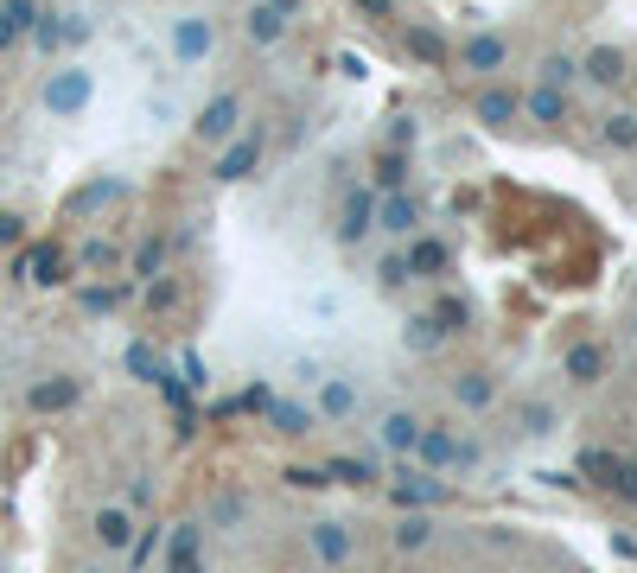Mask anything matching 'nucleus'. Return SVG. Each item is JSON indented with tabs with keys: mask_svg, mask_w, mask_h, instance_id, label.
I'll return each mask as SVG.
<instances>
[{
	"mask_svg": "<svg viewBox=\"0 0 637 573\" xmlns=\"http://www.w3.org/2000/svg\"><path fill=\"white\" fill-rule=\"evenodd\" d=\"M446 497H453V491H446V478H434L427 465L395 459V472H389V503H395V510H440Z\"/></svg>",
	"mask_w": 637,
	"mask_h": 573,
	"instance_id": "1",
	"label": "nucleus"
},
{
	"mask_svg": "<svg viewBox=\"0 0 637 573\" xmlns=\"http://www.w3.org/2000/svg\"><path fill=\"white\" fill-rule=\"evenodd\" d=\"M160 554H166V573H204V523H198V516L172 523Z\"/></svg>",
	"mask_w": 637,
	"mask_h": 573,
	"instance_id": "2",
	"label": "nucleus"
},
{
	"mask_svg": "<svg viewBox=\"0 0 637 573\" xmlns=\"http://www.w3.org/2000/svg\"><path fill=\"white\" fill-rule=\"evenodd\" d=\"M306 554H313L319 567H344V561H351V554H357V535L344 529L338 516H319V523L306 529Z\"/></svg>",
	"mask_w": 637,
	"mask_h": 573,
	"instance_id": "3",
	"label": "nucleus"
},
{
	"mask_svg": "<svg viewBox=\"0 0 637 573\" xmlns=\"http://www.w3.org/2000/svg\"><path fill=\"white\" fill-rule=\"evenodd\" d=\"M313 414L319 421H351L357 408H364V389H357V376H319L313 382Z\"/></svg>",
	"mask_w": 637,
	"mask_h": 573,
	"instance_id": "4",
	"label": "nucleus"
},
{
	"mask_svg": "<svg viewBox=\"0 0 637 573\" xmlns=\"http://www.w3.org/2000/svg\"><path fill=\"white\" fill-rule=\"evenodd\" d=\"M376 230L395 236V242H408L421 230V204L408 198V191H376Z\"/></svg>",
	"mask_w": 637,
	"mask_h": 573,
	"instance_id": "5",
	"label": "nucleus"
},
{
	"mask_svg": "<svg viewBox=\"0 0 637 573\" xmlns=\"http://www.w3.org/2000/svg\"><path fill=\"white\" fill-rule=\"evenodd\" d=\"M236 121H243V96H236V90H223V96H211V102H204V115L192 121V128H198V141L223 147V141L236 134Z\"/></svg>",
	"mask_w": 637,
	"mask_h": 573,
	"instance_id": "6",
	"label": "nucleus"
},
{
	"mask_svg": "<svg viewBox=\"0 0 637 573\" xmlns=\"http://www.w3.org/2000/svg\"><path fill=\"white\" fill-rule=\"evenodd\" d=\"M402 262H408V281H440L446 268H453V249H446L440 236H408V249H402Z\"/></svg>",
	"mask_w": 637,
	"mask_h": 573,
	"instance_id": "7",
	"label": "nucleus"
},
{
	"mask_svg": "<svg viewBox=\"0 0 637 573\" xmlns=\"http://www.w3.org/2000/svg\"><path fill=\"white\" fill-rule=\"evenodd\" d=\"M134 529H141V523H134V510H128V503H102V510H96V523H90V535H96V548H102V554H128Z\"/></svg>",
	"mask_w": 637,
	"mask_h": 573,
	"instance_id": "8",
	"label": "nucleus"
},
{
	"mask_svg": "<svg viewBox=\"0 0 637 573\" xmlns=\"http://www.w3.org/2000/svg\"><path fill=\"white\" fill-rule=\"evenodd\" d=\"M262 128H249V134H230V147H223V160H217V179L223 185H236V179H249L255 166H262Z\"/></svg>",
	"mask_w": 637,
	"mask_h": 573,
	"instance_id": "9",
	"label": "nucleus"
},
{
	"mask_svg": "<svg viewBox=\"0 0 637 573\" xmlns=\"http://www.w3.org/2000/svg\"><path fill=\"white\" fill-rule=\"evenodd\" d=\"M83 102H90V71H83V64H71V71H51V83H45V109H51V115H77Z\"/></svg>",
	"mask_w": 637,
	"mask_h": 573,
	"instance_id": "10",
	"label": "nucleus"
},
{
	"mask_svg": "<svg viewBox=\"0 0 637 573\" xmlns=\"http://www.w3.org/2000/svg\"><path fill=\"white\" fill-rule=\"evenodd\" d=\"M453 453H459V433L446 427V421H421L415 465H427V472H453Z\"/></svg>",
	"mask_w": 637,
	"mask_h": 573,
	"instance_id": "11",
	"label": "nucleus"
},
{
	"mask_svg": "<svg viewBox=\"0 0 637 573\" xmlns=\"http://www.w3.org/2000/svg\"><path fill=\"white\" fill-rule=\"evenodd\" d=\"M415 440H421V414H408V408H389L383 421H376V446L395 459H415Z\"/></svg>",
	"mask_w": 637,
	"mask_h": 573,
	"instance_id": "12",
	"label": "nucleus"
},
{
	"mask_svg": "<svg viewBox=\"0 0 637 573\" xmlns=\"http://www.w3.org/2000/svg\"><path fill=\"white\" fill-rule=\"evenodd\" d=\"M453 58H459V71H478V77H491V71H504V64H510V45L497 39V32H472V39L459 45Z\"/></svg>",
	"mask_w": 637,
	"mask_h": 573,
	"instance_id": "13",
	"label": "nucleus"
},
{
	"mask_svg": "<svg viewBox=\"0 0 637 573\" xmlns=\"http://www.w3.org/2000/svg\"><path fill=\"white\" fill-rule=\"evenodd\" d=\"M211 45H217V26H211V20H198V13L172 20V58H179V64H198V58H211Z\"/></svg>",
	"mask_w": 637,
	"mask_h": 573,
	"instance_id": "14",
	"label": "nucleus"
},
{
	"mask_svg": "<svg viewBox=\"0 0 637 573\" xmlns=\"http://www.w3.org/2000/svg\"><path fill=\"white\" fill-rule=\"evenodd\" d=\"M83 402V382L77 376H45V382H32L26 389V408L32 414H64V408H77Z\"/></svg>",
	"mask_w": 637,
	"mask_h": 573,
	"instance_id": "15",
	"label": "nucleus"
},
{
	"mask_svg": "<svg viewBox=\"0 0 637 573\" xmlns=\"http://www.w3.org/2000/svg\"><path fill=\"white\" fill-rule=\"evenodd\" d=\"M376 230V191H351L338 211V242H364Z\"/></svg>",
	"mask_w": 637,
	"mask_h": 573,
	"instance_id": "16",
	"label": "nucleus"
},
{
	"mask_svg": "<svg viewBox=\"0 0 637 573\" xmlns=\"http://www.w3.org/2000/svg\"><path fill=\"white\" fill-rule=\"evenodd\" d=\"M389 542H395V554H421L427 542H434V516H427V510H402V523L389 529Z\"/></svg>",
	"mask_w": 637,
	"mask_h": 573,
	"instance_id": "17",
	"label": "nucleus"
},
{
	"mask_svg": "<svg viewBox=\"0 0 637 573\" xmlns=\"http://www.w3.org/2000/svg\"><path fill=\"white\" fill-rule=\"evenodd\" d=\"M472 115L485 121V128H510V121L523 115V96H516V90H485L472 102Z\"/></svg>",
	"mask_w": 637,
	"mask_h": 573,
	"instance_id": "18",
	"label": "nucleus"
},
{
	"mask_svg": "<svg viewBox=\"0 0 637 573\" xmlns=\"http://www.w3.org/2000/svg\"><path fill=\"white\" fill-rule=\"evenodd\" d=\"M580 77H593L599 90L625 83V51H618V45H599V51H587V58H580Z\"/></svg>",
	"mask_w": 637,
	"mask_h": 573,
	"instance_id": "19",
	"label": "nucleus"
},
{
	"mask_svg": "<svg viewBox=\"0 0 637 573\" xmlns=\"http://www.w3.org/2000/svg\"><path fill=\"white\" fill-rule=\"evenodd\" d=\"M561 370H567V382H580V389H593V382L606 376V351H599V344H574V351L561 357Z\"/></svg>",
	"mask_w": 637,
	"mask_h": 573,
	"instance_id": "20",
	"label": "nucleus"
},
{
	"mask_svg": "<svg viewBox=\"0 0 637 573\" xmlns=\"http://www.w3.org/2000/svg\"><path fill=\"white\" fill-rule=\"evenodd\" d=\"M32 20H39V0H0V51L7 45H20Z\"/></svg>",
	"mask_w": 637,
	"mask_h": 573,
	"instance_id": "21",
	"label": "nucleus"
},
{
	"mask_svg": "<svg viewBox=\"0 0 637 573\" xmlns=\"http://www.w3.org/2000/svg\"><path fill=\"white\" fill-rule=\"evenodd\" d=\"M402 51H408V58H415V64H446V58H453V45H446L434 26H408Z\"/></svg>",
	"mask_w": 637,
	"mask_h": 573,
	"instance_id": "22",
	"label": "nucleus"
},
{
	"mask_svg": "<svg viewBox=\"0 0 637 573\" xmlns=\"http://www.w3.org/2000/svg\"><path fill=\"white\" fill-rule=\"evenodd\" d=\"M523 109L542 121V128H561L567 121V90H555V83H542V90H529L523 96Z\"/></svg>",
	"mask_w": 637,
	"mask_h": 573,
	"instance_id": "23",
	"label": "nucleus"
},
{
	"mask_svg": "<svg viewBox=\"0 0 637 573\" xmlns=\"http://www.w3.org/2000/svg\"><path fill=\"white\" fill-rule=\"evenodd\" d=\"M262 414H268V421H274V433H313V427H319V414H313V402H268Z\"/></svg>",
	"mask_w": 637,
	"mask_h": 573,
	"instance_id": "24",
	"label": "nucleus"
},
{
	"mask_svg": "<svg viewBox=\"0 0 637 573\" xmlns=\"http://www.w3.org/2000/svg\"><path fill=\"white\" fill-rule=\"evenodd\" d=\"M20 274H26V281H39V287H58L64 281V255L58 249H26L20 255Z\"/></svg>",
	"mask_w": 637,
	"mask_h": 573,
	"instance_id": "25",
	"label": "nucleus"
},
{
	"mask_svg": "<svg viewBox=\"0 0 637 573\" xmlns=\"http://www.w3.org/2000/svg\"><path fill=\"white\" fill-rule=\"evenodd\" d=\"M325 478H332V484H376L383 472H376V459H370V453H344V459L325 465Z\"/></svg>",
	"mask_w": 637,
	"mask_h": 573,
	"instance_id": "26",
	"label": "nucleus"
},
{
	"mask_svg": "<svg viewBox=\"0 0 637 573\" xmlns=\"http://www.w3.org/2000/svg\"><path fill=\"white\" fill-rule=\"evenodd\" d=\"M599 484H606V491H612L618 503H631V510H637V459L612 453V465H606V478H599Z\"/></svg>",
	"mask_w": 637,
	"mask_h": 573,
	"instance_id": "27",
	"label": "nucleus"
},
{
	"mask_svg": "<svg viewBox=\"0 0 637 573\" xmlns=\"http://www.w3.org/2000/svg\"><path fill=\"white\" fill-rule=\"evenodd\" d=\"M491 395H497V382H491L485 370H472V376H459V382H453V402H459V408H472V414H478V408H491Z\"/></svg>",
	"mask_w": 637,
	"mask_h": 573,
	"instance_id": "28",
	"label": "nucleus"
},
{
	"mask_svg": "<svg viewBox=\"0 0 637 573\" xmlns=\"http://www.w3.org/2000/svg\"><path fill=\"white\" fill-rule=\"evenodd\" d=\"M281 32H287V13L274 7V0H262V7L249 13V39H255V45H274Z\"/></svg>",
	"mask_w": 637,
	"mask_h": 573,
	"instance_id": "29",
	"label": "nucleus"
},
{
	"mask_svg": "<svg viewBox=\"0 0 637 573\" xmlns=\"http://www.w3.org/2000/svg\"><path fill=\"white\" fill-rule=\"evenodd\" d=\"M440 319H434V312H421V319H408L402 325V344H408V351H440Z\"/></svg>",
	"mask_w": 637,
	"mask_h": 573,
	"instance_id": "30",
	"label": "nucleus"
},
{
	"mask_svg": "<svg viewBox=\"0 0 637 573\" xmlns=\"http://www.w3.org/2000/svg\"><path fill=\"white\" fill-rule=\"evenodd\" d=\"M402 185H408V153L402 147L376 153V191H402Z\"/></svg>",
	"mask_w": 637,
	"mask_h": 573,
	"instance_id": "31",
	"label": "nucleus"
},
{
	"mask_svg": "<svg viewBox=\"0 0 637 573\" xmlns=\"http://www.w3.org/2000/svg\"><path fill=\"white\" fill-rule=\"evenodd\" d=\"M516 421H523L529 440H548V433L561 427V414H555V402H523V414H516Z\"/></svg>",
	"mask_w": 637,
	"mask_h": 573,
	"instance_id": "32",
	"label": "nucleus"
},
{
	"mask_svg": "<svg viewBox=\"0 0 637 573\" xmlns=\"http://www.w3.org/2000/svg\"><path fill=\"white\" fill-rule=\"evenodd\" d=\"M160 542H166V529H160V523H141V529H134V542H128V567L141 573L153 554H160Z\"/></svg>",
	"mask_w": 637,
	"mask_h": 573,
	"instance_id": "33",
	"label": "nucleus"
},
{
	"mask_svg": "<svg viewBox=\"0 0 637 573\" xmlns=\"http://www.w3.org/2000/svg\"><path fill=\"white\" fill-rule=\"evenodd\" d=\"M243 516H249V503H243V497H217L211 510H204V529H236Z\"/></svg>",
	"mask_w": 637,
	"mask_h": 573,
	"instance_id": "34",
	"label": "nucleus"
},
{
	"mask_svg": "<svg viewBox=\"0 0 637 573\" xmlns=\"http://www.w3.org/2000/svg\"><path fill=\"white\" fill-rule=\"evenodd\" d=\"M153 274H166V242L160 236L134 249V281H153Z\"/></svg>",
	"mask_w": 637,
	"mask_h": 573,
	"instance_id": "35",
	"label": "nucleus"
},
{
	"mask_svg": "<svg viewBox=\"0 0 637 573\" xmlns=\"http://www.w3.org/2000/svg\"><path fill=\"white\" fill-rule=\"evenodd\" d=\"M606 147L612 153H637V115H606Z\"/></svg>",
	"mask_w": 637,
	"mask_h": 573,
	"instance_id": "36",
	"label": "nucleus"
},
{
	"mask_svg": "<svg viewBox=\"0 0 637 573\" xmlns=\"http://www.w3.org/2000/svg\"><path fill=\"white\" fill-rule=\"evenodd\" d=\"M574 77H580V58H567V51H555V58H542V83H555V90H567Z\"/></svg>",
	"mask_w": 637,
	"mask_h": 573,
	"instance_id": "37",
	"label": "nucleus"
},
{
	"mask_svg": "<svg viewBox=\"0 0 637 573\" xmlns=\"http://www.w3.org/2000/svg\"><path fill=\"white\" fill-rule=\"evenodd\" d=\"M434 319H440V332L453 338V332H466V319H472V312H466V300H453V293H446V300L434 306Z\"/></svg>",
	"mask_w": 637,
	"mask_h": 573,
	"instance_id": "38",
	"label": "nucleus"
},
{
	"mask_svg": "<svg viewBox=\"0 0 637 573\" xmlns=\"http://www.w3.org/2000/svg\"><path fill=\"white\" fill-rule=\"evenodd\" d=\"M281 478L294 484V491H325V484H332V478H325V465H287Z\"/></svg>",
	"mask_w": 637,
	"mask_h": 573,
	"instance_id": "39",
	"label": "nucleus"
},
{
	"mask_svg": "<svg viewBox=\"0 0 637 573\" xmlns=\"http://www.w3.org/2000/svg\"><path fill=\"white\" fill-rule=\"evenodd\" d=\"M147 306H153V312H172V306H179V281L153 274V281H147Z\"/></svg>",
	"mask_w": 637,
	"mask_h": 573,
	"instance_id": "40",
	"label": "nucleus"
},
{
	"mask_svg": "<svg viewBox=\"0 0 637 573\" xmlns=\"http://www.w3.org/2000/svg\"><path fill=\"white\" fill-rule=\"evenodd\" d=\"M606 465H612V453H606V446H587V453H580V465H574V472L587 478V484H599V478H606Z\"/></svg>",
	"mask_w": 637,
	"mask_h": 573,
	"instance_id": "41",
	"label": "nucleus"
},
{
	"mask_svg": "<svg viewBox=\"0 0 637 573\" xmlns=\"http://www.w3.org/2000/svg\"><path fill=\"white\" fill-rule=\"evenodd\" d=\"M83 306H90V312H115V306H122V287H83Z\"/></svg>",
	"mask_w": 637,
	"mask_h": 573,
	"instance_id": "42",
	"label": "nucleus"
},
{
	"mask_svg": "<svg viewBox=\"0 0 637 573\" xmlns=\"http://www.w3.org/2000/svg\"><path fill=\"white\" fill-rule=\"evenodd\" d=\"M128 510H134V516L153 510V478H134V484H128Z\"/></svg>",
	"mask_w": 637,
	"mask_h": 573,
	"instance_id": "43",
	"label": "nucleus"
},
{
	"mask_svg": "<svg viewBox=\"0 0 637 573\" xmlns=\"http://www.w3.org/2000/svg\"><path fill=\"white\" fill-rule=\"evenodd\" d=\"M26 236V217H13V211H0V249H13V242Z\"/></svg>",
	"mask_w": 637,
	"mask_h": 573,
	"instance_id": "44",
	"label": "nucleus"
},
{
	"mask_svg": "<svg viewBox=\"0 0 637 573\" xmlns=\"http://www.w3.org/2000/svg\"><path fill=\"white\" fill-rule=\"evenodd\" d=\"M364 20H395V0H351Z\"/></svg>",
	"mask_w": 637,
	"mask_h": 573,
	"instance_id": "45",
	"label": "nucleus"
},
{
	"mask_svg": "<svg viewBox=\"0 0 637 573\" xmlns=\"http://www.w3.org/2000/svg\"><path fill=\"white\" fill-rule=\"evenodd\" d=\"M376 274H383V287H402V281H408V262H402V255H389Z\"/></svg>",
	"mask_w": 637,
	"mask_h": 573,
	"instance_id": "46",
	"label": "nucleus"
},
{
	"mask_svg": "<svg viewBox=\"0 0 637 573\" xmlns=\"http://www.w3.org/2000/svg\"><path fill=\"white\" fill-rule=\"evenodd\" d=\"M612 554H618V561H637V535L631 529H612Z\"/></svg>",
	"mask_w": 637,
	"mask_h": 573,
	"instance_id": "47",
	"label": "nucleus"
},
{
	"mask_svg": "<svg viewBox=\"0 0 637 573\" xmlns=\"http://www.w3.org/2000/svg\"><path fill=\"white\" fill-rule=\"evenodd\" d=\"M542 484H555V491H580L587 478H580V472H542Z\"/></svg>",
	"mask_w": 637,
	"mask_h": 573,
	"instance_id": "48",
	"label": "nucleus"
},
{
	"mask_svg": "<svg viewBox=\"0 0 637 573\" xmlns=\"http://www.w3.org/2000/svg\"><path fill=\"white\" fill-rule=\"evenodd\" d=\"M415 134H421L415 121H395V128H389V147H415Z\"/></svg>",
	"mask_w": 637,
	"mask_h": 573,
	"instance_id": "49",
	"label": "nucleus"
},
{
	"mask_svg": "<svg viewBox=\"0 0 637 573\" xmlns=\"http://www.w3.org/2000/svg\"><path fill=\"white\" fill-rule=\"evenodd\" d=\"M338 71H344V77H364V71H370V58H357V51H344V58H338Z\"/></svg>",
	"mask_w": 637,
	"mask_h": 573,
	"instance_id": "50",
	"label": "nucleus"
},
{
	"mask_svg": "<svg viewBox=\"0 0 637 573\" xmlns=\"http://www.w3.org/2000/svg\"><path fill=\"white\" fill-rule=\"evenodd\" d=\"M77 573H109V567H77Z\"/></svg>",
	"mask_w": 637,
	"mask_h": 573,
	"instance_id": "51",
	"label": "nucleus"
},
{
	"mask_svg": "<svg viewBox=\"0 0 637 573\" xmlns=\"http://www.w3.org/2000/svg\"><path fill=\"white\" fill-rule=\"evenodd\" d=\"M631 332H637V312H631Z\"/></svg>",
	"mask_w": 637,
	"mask_h": 573,
	"instance_id": "52",
	"label": "nucleus"
}]
</instances>
